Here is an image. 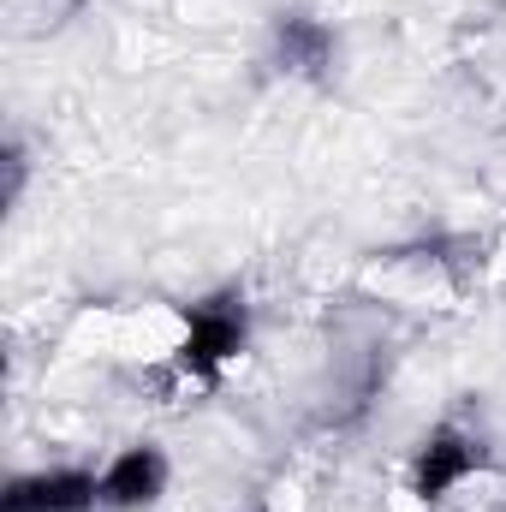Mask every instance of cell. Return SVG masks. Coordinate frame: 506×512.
Here are the masks:
<instances>
[{"label": "cell", "instance_id": "1", "mask_svg": "<svg viewBox=\"0 0 506 512\" xmlns=\"http://www.w3.org/2000/svg\"><path fill=\"white\" fill-rule=\"evenodd\" d=\"M245 340H251L245 298L239 292H215V298H203V304L185 310V340H179V358L173 364H179V376L209 382V376H221L245 352Z\"/></svg>", "mask_w": 506, "mask_h": 512}, {"label": "cell", "instance_id": "2", "mask_svg": "<svg viewBox=\"0 0 506 512\" xmlns=\"http://www.w3.org/2000/svg\"><path fill=\"white\" fill-rule=\"evenodd\" d=\"M471 471H483V441L459 423H441L423 435L417 459H411V495L417 501H447Z\"/></svg>", "mask_w": 506, "mask_h": 512}, {"label": "cell", "instance_id": "4", "mask_svg": "<svg viewBox=\"0 0 506 512\" xmlns=\"http://www.w3.org/2000/svg\"><path fill=\"white\" fill-rule=\"evenodd\" d=\"M167 495V453L137 441L102 465V512H143Z\"/></svg>", "mask_w": 506, "mask_h": 512}, {"label": "cell", "instance_id": "3", "mask_svg": "<svg viewBox=\"0 0 506 512\" xmlns=\"http://www.w3.org/2000/svg\"><path fill=\"white\" fill-rule=\"evenodd\" d=\"M0 512H102V471H84V465L24 471L6 483Z\"/></svg>", "mask_w": 506, "mask_h": 512}, {"label": "cell", "instance_id": "5", "mask_svg": "<svg viewBox=\"0 0 506 512\" xmlns=\"http://www.w3.org/2000/svg\"><path fill=\"white\" fill-rule=\"evenodd\" d=\"M274 60L280 72H298V78H322L334 66V30L310 12H292L274 24Z\"/></svg>", "mask_w": 506, "mask_h": 512}]
</instances>
